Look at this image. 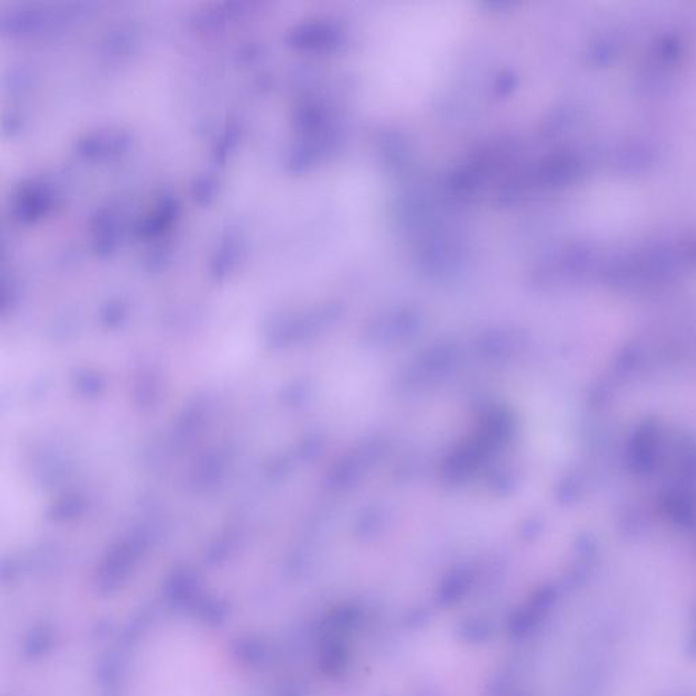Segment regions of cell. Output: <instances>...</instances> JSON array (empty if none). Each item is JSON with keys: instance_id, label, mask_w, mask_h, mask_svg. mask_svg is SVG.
I'll return each mask as SVG.
<instances>
[{"instance_id": "6da1fadb", "label": "cell", "mask_w": 696, "mask_h": 696, "mask_svg": "<svg viewBox=\"0 0 696 696\" xmlns=\"http://www.w3.org/2000/svg\"><path fill=\"white\" fill-rule=\"evenodd\" d=\"M450 4H423L386 20L367 64L373 99L384 109L415 107L437 86L461 32Z\"/></svg>"}]
</instances>
